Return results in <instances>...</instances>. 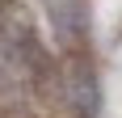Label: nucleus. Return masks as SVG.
<instances>
[{
  "label": "nucleus",
  "instance_id": "nucleus-1",
  "mask_svg": "<svg viewBox=\"0 0 122 118\" xmlns=\"http://www.w3.org/2000/svg\"><path fill=\"white\" fill-rule=\"evenodd\" d=\"M63 93L72 97V106L80 118H97V76H93V68H88L84 59H76L67 63V76H63Z\"/></svg>",
  "mask_w": 122,
  "mask_h": 118
}]
</instances>
